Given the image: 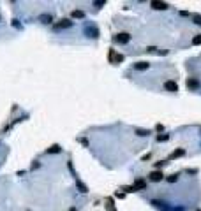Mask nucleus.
<instances>
[{"label":"nucleus","mask_w":201,"mask_h":211,"mask_svg":"<svg viewBox=\"0 0 201 211\" xmlns=\"http://www.w3.org/2000/svg\"><path fill=\"white\" fill-rule=\"evenodd\" d=\"M148 178H150V181H161V179H164V174L161 171H154L148 174Z\"/></svg>","instance_id":"nucleus-5"},{"label":"nucleus","mask_w":201,"mask_h":211,"mask_svg":"<svg viewBox=\"0 0 201 211\" xmlns=\"http://www.w3.org/2000/svg\"><path fill=\"white\" fill-rule=\"evenodd\" d=\"M166 139H168V135H166V134L157 135V141H159V143H162V141H166Z\"/></svg>","instance_id":"nucleus-20"},{"label":"nucleus","mask_w":201,"mask_h":211,"mask_svg":"<svg viewBox=\"0 0 201 211\" xmlns=\"http://www.w3.org/2000/svg\"><path fill=\"white\" fill-rule=\"evenodd\" d=\"M72 25V21H69V19H62L58 23H55V30H62V28H69Z\"/></svg>","instance_id":"nucleus-3"},{"label":"nucleus","mask_w":201,"mask_h":211,"mask_svg":"<svg viewBox=\"0 0 201 211\" xmlns=\"http://www.w3.org/2000/svg\"><path fill=\"white\" fill-rule=\"evenodd\" d=\"M192 44H194V46H200V44H201V34L192 39Z\"/></svg>","instance_id":"nucleus-17"},{"label":"nucleus","mask_w":201,"mask_h":211,"mask_svg":"<svg viewBox=\"0 0 201 211\" xmlns=\"http://www.w3.org/2000/svg\"><path fill=\"white\" fill-rule=\"evenodd\" d=\"M177 179H178V174H171V176L168 178V181H169V183H175Z\"/></svg>","instance_id":"nucleus-19"},{"label":"nucleus","mask_w":201,"mask_h":211,"mask_svg":"<svg viewBox=\"0 0 201 211\" xmlns=\"http://www.w3.org/2000/svg\"><path fill=\"white\" fill-rule=\"evenodd\" d=\"M117 197H120V199H123V197H125V193H123V192H117Z\"/></svg>","instance_id":"nucleus-23"},{"label":"nucleus","mask_w":201,"mask_h":211,"mask_svg":"<svg viewBox=\"0 0 201 211\" xmlns=\"http://www.w3.org/2000/svg\"><path fill=\"white\" fill-rule=\"evenodd\" d=\"M58 151H60V146L58 144H53V146L48 148V153H58Z\"/></svg>","instance_id":"nucleus-13"},{"label":"nucleus","mask_w":201,"mask_h":211,"mask_svg":"<svg viewBox=\"0 0 201 211\" xmlns=\"http://www.w3.org/2000/svg\"><path fill=\"white\" fill-rule=\"evenodd\" d=\"M136 134L141 135V137H145V135L150 134V130H143V129H136Z\"/></svg>","instance_id":"nucleus-16"},{"label":"nucleus","mask_w":201,"mask_h":211,"mask_svg":"<svg viewBox=\"0 0 201 211\" xmlns=\"http://www.w3.org/2000/svg\"><path fill=\"white\" fill-rule=\"evenodd\" d=\"M183 153H185L183 150H175V151L171 153V157H169V158H178V157H182Z\"/></svg>","instance_id":"nucleus-14"},{"label":"nucleus","mask_w":201,"mask_h":211,"mask_svg":"<svg viewBox=\"0 0 201 211\" xmlns=\"http://www.w3.org/2000/svg\"><path fill=\"white\" fill-rule=\"evenodd\" d=\"M164 90H168V92H173V93H177L178 92V85L175 83V81H164Z\"/></svg>","instance_id":"nucleus-1"},{"label":"nucleus","mask_w":201,"mask_h":211,"mask_svg":"<svg viewBox=\"0 0 201 211\" xmlns=\"http://www.w3.org/2000/svg\"><path fill=\"white\" fill-rule=\"evenodd\" d=\"M164 164H166V162H164V160H161V162H157V164H155V167H162Z\"/></svg>","instance_id":"nucleus-22"},{"label":"nucleus","mask_w":201,"mask_h":211,"mask_svg":"<svg viewBox=\"0 0 201 211\" xmlns=\"http://www.w3.org/2000/svg\"><path fill=\"white\" fill-rule=\"evenodd\" d=\"M150 67V63H146V62H138V63H134V69L136 71H146Z\"/></svg>","instance_id":"nucleus-8"},{"label":"nucleus","mask_w":201,"mask_h":211,"mask_svg":"<svg viewBox=\"0 0 201 211\" xmlns=\"http://www.w3.org/2000/svg\"><path fill=\"white\" fill-rule=\"evenodd\" d=\"M192 21H194L196 25H201V16L200 14H192Z\"/></svg>","instance_id":"nucleus-18"},{"label":"nucleus","mask_w":201,"mask_h":211,"mask_svg":"<svg viewBox=\"0 0 201 211\" xmlns=\"http://www.w3.org/2000/svg\"><path fill=\"white\" fill-rule=\"evenodd\" d=\"M76 185H78V190H80L81 193H86V192H88V188H86V185H85V183H81L80 179H78V183H76Z\"/></svg>","instance_id":"nucleus-9"},{"label":"nucleus","mask_w":201,"mask_h":211,"mask_svg":"<svg viewBox=\"0 0 201 211\" xmlns=\"http://www.w3.org/2000/svg\"><path fill=\"white\" fill-rule=\"evenodd\" d=\"M39 19L42 21V23H51V21H53V16H50V14H42Z\"/></svg>","instance_id":"nucleus-10"},{"label":"nucleus","mask_w":201,"mask_h":211,"mask_svg":"<svg viewBox=\"0 0 201 211\" xmlns=\"http://www.w3.org/2000/svg\"><path fill=\"white\" fill-rule=\"evenodd\" d=\"M72 18H85V12L83 11H72Z\"/></svg>","instance_id":"nucleus-15"},{"label":"nucleus","mask_w":201,"mask_h":211,"mask_svg":"<svg viewBox=\"0 0 201 211\" xmlns=\"http://www.w3.org/2000/svg\"><path fill=\"white\" fill-rule=\"evenodd\" d=\"M132 187H134L136 192H138V190H145V188H146V181H145V179H138Z\"/></svg>","instance_id":"nucleus-7"},{"label":"nucleus","mask_w":201,"mask_h":211,"mask_svg":"<svg viewBox=\"0 0 201 211\" xmlns=\"http://www.w3.org/2000/svg\"><path fill=\"white\" fill-rule=\"evenodd\" d=\"M146 51H148V53H155L157 48H155V46H150V48H146Z\"/></svg>","instance_id":"nucleus-21"},{"label":"nucleus","mask_w":201,"mask_h":211,"mask_svg":"<svg viewBox=\"0 0 201 211\" xmlns=\"http://www.w3.org/2000/svg\"><path fill=\"white\" fill-rule=\"evenodd\" d=\"M187 86H189L191 90H194V88H198V81H196V79H189V81H187Z\"/></svg>","instance_id":"nucleus-12"},{"label":"nucleus","mask_w":201,"mask_h":211,"mask_svg":"<svg viewBox=\"0 0 201 211\" xmlns=\"http://www.w3.org/2000/svg\"><path fill=\"white\" fill-rule=\"evenodd\" d=\"M106 208H108L109 211H117V210H115V206H113V199H111V197H108V201H106Z\"/></svg>","instance_id":"nucleus-11"},{"label":"nucleus","mask_w":201,"mask_h":211,"mask_svg":"<svg viewBox=\"0 0 201 211\" xmlns=\"http://www.w3.org/2000/svg\"><path fill=\"white\" fill-rule=\"evenodd\" d=\"M150 5H152L154 9H157V11H164V9H168V4H166V2H157V0L150 2Z\"/></svg>","instance_id":"nucleus-6"},{"label":"nucleus","mask_w":201,"mask_h":211,"mask_svg":"<svg viewBox=\"0 0 201 211\" xmlns=\"http://www.w3.org/2000/svg\"><path fill=\"white\" fill-rule=\"evenodd\" d=\"M115 40L120 42V44H125V42L131 40V35H129V34H117V35H115Z\"/></svg>","instance_id":"nucleus-4"},{"label":"nucleus","mask_w":201,"mask_h":211,"mask_svg":"<svg viewBox=\"0 0 201 211\" xmlns=\"http://www.w3.org/2000/svg\"><path fill=\"white\" fill-rule=\"evenodd\" d=\"M69 211H76V210H74V208H71V210H69Z\"/></svg>","instance_id":"nucleus-24"},{"label":"nucleus","mask_w":201,"mask_h":211,"mask_svg":"<svg viewBox=\"0 0 201 211\" xmlns=\"http://www.w3.org/2000/svg\"><path fill=\"white\" fill-rule=\"evenodd\" d=\"M109 60H111V63H120L123 62V55H117L115 49H109Z\"/></svg>","instance_id":"nucleus-2"}]
</instances>
